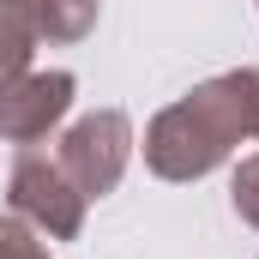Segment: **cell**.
<instances>
[{
	"label": "cell",
	"mask_w": 259,
	"mask_h": 259,
	"mask_svg": "<svg viewBox=\"0 0 259 259\" xmlns=\"http://www.w3.org/2000/svg\"><path fill=\"white\" fill-rule=\"evenodd\" d=\"M235 145H259V66H235L193 84L145 127V169L163 181H199L235 157Z\"/></svg>",
	"instance_id": "obj_1"
},
{
	"label": "cell",
	"mask_w": 259,
	"mask_h": 259,
	"mask_svg": "<svg viewBox=\"0 0 259 259\" xmlns=\"http://www.w3.org/2000/svg\"><path fill=\"white\" fill-rule=\"evenodd\" d=\"M6 199H12V211H18L24 223H36L49 241H72V235L84 229V205H91V199L72 187V175L61 169V157L42 151V145H18L12 175H6Z\"/></svg>",
	"instance_id": "obj_2"
},
{
	"label": "cell",
	"mask_w": 259,
	"mask_h": 259,
	"mask_svg": "<svg viewBox=\"0 0 259 259\" xmlns=\"http://www.w3.org/2000/svg\"><path fill=\"white\" fill-rule=\"evenodd\" d=\"M55 157H61V169L72 175V187L84 199L115 193L121 175H127V163H133V121L121 109H91V115H78L61 133Z\"/></svg>",
	"instance_id": "obj_3"
},
{
	"label": "cell",
	"mask_w": 259,
	"mask_h": 259,
	"mask_svg": "<svg viewBox=\"0 0 259 259\" xmlns=\"http://www.w3.org/2000/svg\"><path fill=\"white\" fill-rule=\"evenodd\" d=\"M72 91H78V78L72 72H12V78H0V139H12V145H36V139H49V133L66 121V109H72Z\"/></svg>",
	"instance_id": "obj_4"
},
{
	"label": "cell",
	"mask_w": 259,
	"mask_h": 259,
	"mask_svg": "<svg viewBox=\"0 0 259 259\" xmlns=\"http://www.w3.org/2000/svg\"><path fill=\"white\" fill-rule=\"evenodd\" d=\"M36 55V0H0V78L24 72Z\"/></svg>",
	"instance_id": "obj_5"
},
{
	"label": "cell",
	"mask_w": 259,
	"mask_h": 259,
	"mask_svg": "<svg viewBox=\"0 0 259 259\" xmlns=\"http://www.w3.org/2000/svg\"><path fill=\"white\" fill-rule=\"evenodd\" d=\"M97 24V0H36V42H78Z\"/></svg>",
	"instance_id": "obj_6"
},
{
	"label": "cell",
	"mask_w": 259,
	"mask_h": 259,
	"mask_svg": "<svg viewBox=\"0 0 259 259\" xmlns=\"http://www.w3.org/2000/svg\"><path fill=\"white\" fill-rule=\"evenodd\" d=\"M0 259H49V241L36 223H24L18 211L0 217Z\"/></svg>",
	"instance_id": "obj_7"
},
{
	"label": "cell",
	"mask_w": 259,
	"mask_h": 259,
	"mask_svg": "<svg viewBox=\"0 0 259 259\" xmlns=\"http://www.w3.org/2000/svg\"><path fill=\"white\" fill-rule=\"evenodd\" d=\"M229 199H235V217H241L247 229H259V151L235 163V181H229Z\"/></svg>",
	"instance_id": "obj_8"
},
{
	"label": "cell",
	"mask_w": 259,
	"mask_h": 259,
	"mask_svg": "<svg viewBox=\"0 0 259 259\" xmlns=\"http://www.w3.org/2000/svg\"><path fill=\"white\" fill-rule=\"evenodd\" d=\"M253 6H259V0H253Z\"/></svg>",
	"instance_id": "obj_9"
}]
</instances>
